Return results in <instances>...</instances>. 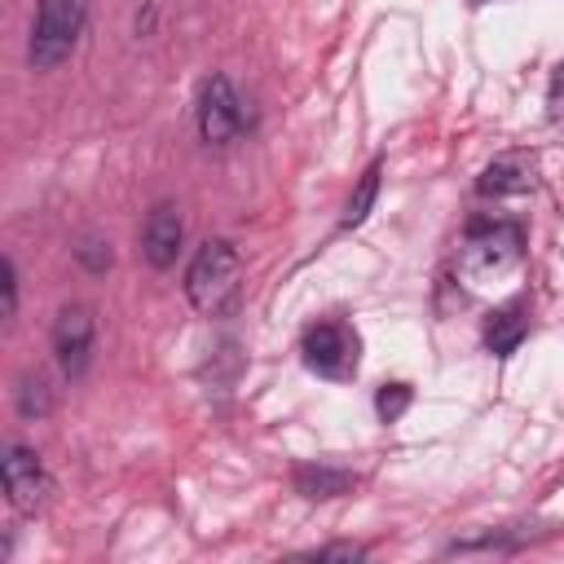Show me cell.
Returning <instances> with one entry per match:
<instances>
[{
    "instance_id": "1",
    "label": "cell",
    "mask_w": 564,
    "mask_h": 564,
    "mask_svg": "<svg viewBox=\"0 0 564 564\" xmlns=\"http://www.w3.org/2000/svg\"><path fill=\"white\" fill-rule=\"evenodd\" d=\"M238 286H242V260L234 251V242L225 238H207L189 269H185V300L203 313V317H220L234 308L238 300Z\"/></svg>"
},
{
    "instance_id": "2",
    "label": "cell",
    "mask_w": 564,
    "mask_h": 564,
    "mask_svg": "<svg viewBox=\"0 0 564 564\" xmlns=\"http://www.w3.org/2000/svg\"><path fill=\"white\" fill-rule=\"evenodd\" d=\"M520 256H524V229L516 220H471L458 269L467 273L471 286H485L507 269H516Z\"/></svg>"
},
{
    "instance_id": "3",
    "label": "cell",
    "mask_w": 564,
    "mask_h": 564,
    "mask_svg": "<svg viewBox=\"0 0 564 564\" xmlns=\"http://www.w3.org/2000/svg\"><path fill=\"white\" fill-rule=\"evenodd\" d=\"M79 31H84V0H40V13L31 22V40H26L31 70L62 66L70 57Z\"/></svg>"
},
{
    "instance_id": "4",
    "label": "cell",
    "mask_w": 564,
    "mask_h": 564,
    "mask_svg": "<svg viewBox=\"0 0 564 564\" xmlns=\"http://www.w3.org/2000/svg\"><path fill=\"white\" fill-rule=\"evenodd\" d=\"M300 357L322 379H352L361 366V335L339 317L313 322L300 339Z\"/></svg>"
},
{
    "instance_id": "5",
    "label": "cell",
    "mask_w": 564,
    "mask_h": 564,
    "mask_svg": "<svg viewBox=\"0 0 564 564\" xmlns=\"http://www.w3.org/2000/svg\"><path fill=\"white\" fill-rule=\"evenodd\" d=\"M93 344H97V317L88 304H62L53 317V357L62 366L66 379H79L93 361Z\"/></svg>"
},
{
    "instance_id": "6",
    "label": "cell",
    "mask_w": 564,
    "mask_h": 564,
    "mask_svg": "<svg viewBox=\"0 0 564 564\" xmlns=\"http://www.w3.org/2000/svg\"><path fill=\"white\" fill-rule=\"evenodd\" d=\"M4 494H9L13 511H22V516H35V511L48 502V494H53L48 467L40 463L35 449H26V445H18V441L4 445Z\"/></svg>"
},
{
    "instance_id": "7",
    "label": "cell",
    "mask_w": 564,
    "mask_h": 564,
    "mask_svg": "<svg viewBox=\"0 0 564 564\" xmlns=\"http://www.w3.org/2000/svg\"><path fill=\"white\" fill-rule=\"evenodd\" d=\"M247 115H242V97L234 93V84L225 75H212L198 93V137L207 145H229L242 132Z\"/></svg>"
},
{
    "instance_id": "8",
    "label": "cell",
    "mask_w": 564,
    "mask_h": 564,
    "mask_svg": "<svg viewBox=\"0 0 564 564\" xmlns=\"http://www.w3.org/2000/svg\"><path fill=\"white\" fill-rule=\"evenodd\" d=\"M181 242H185V225H181V212L172 203H159L145 225H141V256L154 264V269H172L176 256H181Z\"/></svg>"
},
{
    "instance_id": "9",
    "label": "cell",
    "mask_w": 564,
    "mask_h": 564,
    "mask_svg": "<svg viewBox=\"0 0 564 564\" xmlns=\"http://www.w3.org/2000/svg\"><path fill=\"white\" fill-rule=\"evenodd\" d=\"M476 189L485 198H507V194H524L533 189V159L511 150V154H498L494 163H485V172L476 176Z\"/></svg>"
},
{
    "instance_id": "10",
    "label": "cell",
    "mask_w": 564,
    "mask_h": 564,
    "mask_svg": "<svg viewBox=\"0 0 564 564\" xmlns=\"http://www.w3.org/2000/svg\"><path fill=\"white\" fill-rule=\"evenodd\" d=\"M352 485H357V476H352L348 467H330V463H300V467H295V489H300L304 498H313V502L339 498V494H348Z\"/></svg>"
},
{
    "instance_id": "11",
    "label": "cell",
    "mask_w": 564,
    "mask_h": 564,
    "mask_svg": "<svg viewBox=\"0 0 564 564\" xmlns=\"http://www.w3.org/2000/svg\"><path fill=\"white\" fill-rule=\"evenodd\" d=\"M524 330H529V322H524L520 308H498V313L485 322V348H489L494 357H511V352L520 348Z\"/></svg>"
},
{
    "instance_id": "12",
    "label": "cell",
    "mask_w": 564,
    "mask_h": 564,
    "mask_svg": "<svg viewBox=\"0 0 564 564\" xmlns=\"http://www.w3.org/2000/svg\"><path fill=\"white\" fill-rule=\"evenodd\" d=\"M379 176H383V163H370V167L361 172V181H357V189L348 194L344 216H339L344 229H357V225L370 216V207H375V198H379Z\"/></svg>"
},
{
    "instance_id": "13",
    "label": "cell",
    "mask_w": 564,
    "mask_h": 564,
    "mask_svg": "<svg viewBox=\"0 0 564 564\" xmlns=\"http://www.w3.org/2000/svg\"><path fill=\"white\" fill-rule=\"evenodd\" d=\"M48 410H53L48 383H44L40 375H26V379L18 383V414H22V419H44Z\"/></svg>"
},
{
    "instance_id": "14",
    "label": "cell",
    "mask_w": 564,
    "mask_h": 564,
    "mask_svg": "<svg viewBox=\"0 0 564 564\" xmlns=\"http://www.w3.org/2000/svg\"><path fill=\"white\" fill-rule=\"evenodd\" d=\"M410 401H414L410 383H383V388L375 392V410H379V419H383V423L401 419V414L410 410Z\"/></svg>"
},
{
    "instance_id": "15",
    "label": "cell",
    "mask_w": 564,
    "mask_h": 564,
    "mask_svg": "<svg viewBox=\"0 0 564 564\" xmlns=\"http://www.w3.org/2000/svg\"><path fill=\"white\" fill-rule=\"evenodd\" d=\"M75 256H79V264H84L88 273H106V269L115 264V251H110V242H101V238H84V242L75 247Z\"/></svg>"
},
{
    "instance_id": "16",
    "label": "cell",
    "mask_w": 564,
    "mask_h": 564,
    "mask_svg": "<svg viewBox=\"0 0 564 564\" xmlns=\"http://www.w3.org/2000/svg\"><path fill=\"white\" fill-rule=\"evenodd\" d=\"M4 326H13V317H18V264H13V256H4Z\"/></svg>"
},
{
    "instance_id": "17",
    "label": "cell",
    "mask_w": 564,
    "mask_h": 564,
    "mask_svg": "<svg viewBox=\"0 0 564 564\" xmlns=\"http://www.w3.org/2000/svg\"><path fill=\"white\" fill-rule=\"evenodd\" d=\"M546 119H564V62L551 70V84H546Z\"/></svg>"
},
{
    "instance_id": "18",
    "label": "cell",
    "mask_w": 564,
    "mask_h": 564,
    "mask_svg": "<svg viewBox=\"0 0 564 564\" xmlns=\"http://www.w3.org/2000/svg\"><path fill=\"white\" fill-rule=\"evenodd\" d=\"M308 555L313 560H361L366 546H357V542H330V546H313Z\"/></svg>"
}]
</instances>
